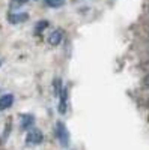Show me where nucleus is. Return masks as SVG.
Wrapping results in <instances>:
<instances>
[{"label":"nucleus","mask_w":149,"mask_h":150,"mask_svg":"<svg viewBox=\"0 0 149 150\" xmlns=\"http://www.w3.org/2000/svg\"><path fill=\"white\" fill-rule=\"evenodd\" d=\"M54 132H56V138L59 140V144H60L62 147H68V146H69V141H71V137H69V131H68V128H66V125H65L63 122L59 120V122L56 123Z\"/></svg>","instance_id":"obj_1"},{"label":"nucleus","mask_w":149,"mask_h":150,"mask_svg":"<svg viewBox=\"0 0 149 150\" xmlns=\"http://www.w3.org/2000/svg\"><path fill=\"white\" fill-rule=\"evenodd\" d=\"M42 141H44V134H42L41 129H38V128L29 129V132L26 135V144H29V146H38Z\"/></svg>","instance_id":"obj_2"},{"label":"nucleus","mask_w":149,"mask_h":150,"mask_svg":"<svg viewBox=\"0 0 149 150\" xmlns=\"http://www.w3.org/2000/svg\"><path fill=\"white\" fill-rule=\"evenodd\" d=\"M60 101H59V112L60 114H65V112L68 111V98H69V95H68V89L66 87H62V90H60Z\"/></svg>","instance_id":"obj_3"},{"label":"nucleus","mask_w":149,"mask_h":150,"mask_svg":"<svg viewBox=\"0 0 149 150\" xmlns=\"http://www.w3.org/2000/svg\"><path fill=\"white\" fill-rule=\"evenodd\" d=\"M29 20V14L27 12H12V14L8 15V21L11 24H20Z\"/></svg>","instance_id":"obj_4"},{"label":"nucleus","mask_w":149,"mask_h":150,"mask_svg":"<svg viewBox=\"0 0 149 150\" xmlns=\"http://www.w3.org/2000/svg\"><path fill=\"white\" fill-rule=\"evenodd\" d=\"M62 39H63V30L62 29H56L48 35V44L53 47H57L62 42Z\"/></svg>","instance_id":"obj_5"},{"label":"nucleus","mask_w":149,"mask_h":150,"mask_svg":"<svg viewBox=\"0 0 149 150\" xmlns=\"http://www.w3.org/2000/svg\"><path fill=\"white\" fill-rule=\"evenodd\" d=\"M20 126L24 131H29L35 126V117L32 114H21L20 117Z\"/></svg>","instance_id":"obj_6"},{"label":"nucleus","mask_w":149,"mask_h":150,"mask_svg":"<svg viewBox=\"0 0 149 150\" xmlns=\"http://www.w3.org/2000/svg\"><path fill=\"white\" fill-rule=\"evenodd\" d=\"M14 104V95L11 93H6V95H2L0 96V111H5V110H9Z\"/></svg>","instance_id":"obj_7"},{"label":"nucleus","mask_w":149,"mask_h":150,"mask_svg":"<svg viewBox=\"0 0 149 150\" xmlns=\"http://www.w3.org/2000/svg\"><path fill=\"white\" fill-rule=\"evenodd\" d=\"M44 5L47 8L57 9V8H62V6L65 5V0H44Z\"/></svg>","instance_id":"obj_8"},{"label":"nucleus","mask_w":149,"mask_h":150,"mask_svg":"<svg viewBox=\"0 0 149 150\" xmlns=\"http://www.w3.org/2000/svg\"><path fill=\"white\" fill-rule=\"evenodd\" d=\"M47 27H50V23H48L47 20H41V21L36 23V26H35V32H36V33H42Z\"/></svg>","instance_id":"obj_9"},{"label":"nucleus","mask_w":149,"mask_h":150,"mask_svg":"<svg viewBox=\"0 0 149 150\" xmlns=\"http://www.w3.org/2000/svg\"><path fill=\"white\" fill-rule=\"evenodd\" d=\"M9 134H11V122H8V123H6V126H5V131H3V134L0 135V146H3V144L6 143V140H8Z\"/></svg>","instance_id":"obj_10"},{"label":"nucleus","mask_w":149,"mask_h":150,"mask_svg":"<svg viewBox=\"0 0 149 150\" xmlns=\"http://www.w3.org/2000/svg\"><path fill=\"white\" fill-rule=\"evenodd\" d=\"M60 90H62V84H60V80H59V78H56V80H54V93L57 95V93H60Z\"/></svg>","instance_id":"obj_11"},{"label":"nucleus","mask_w":149,"mask_h":150,"mask_svg":"<svg viewBox=\"0 0 149 150\" xmlns=\"http://www.w3.org/2000/svg\"><path fill=\"white\" fill-rule=\"evenodd\" d=\"M145 84H146V86H148V87H149V75H148V77H146V78H145Z\"/></svg>","instance_id":"obj_12"},{"label":"nucleus","mask_w":149,"mask_h":150,"mask_svg":"<svg viewBox=\"0 0 149 150\" xmlns=\"http://www.w3.org/2000/svg\"><path fill=\"white\" fill-rule=\"evenodd\" d=\"M18 3H26V2H32V0H17Z\"/></svg>","instance_id":"obj_13"},{"label":"nucleus","mask_w":149,"mask_h":150,"mask_svg":"<svg viewBox=\"0 0 149 150\" xmlns=\"http://www.w3.org/2000/svg\"><path fill=\"white\" fill-rule=\"evenodd\" d=\"M0 66H2V60H0Z\"/></svg>","instance_id":"obj_14"}]
</instances>
